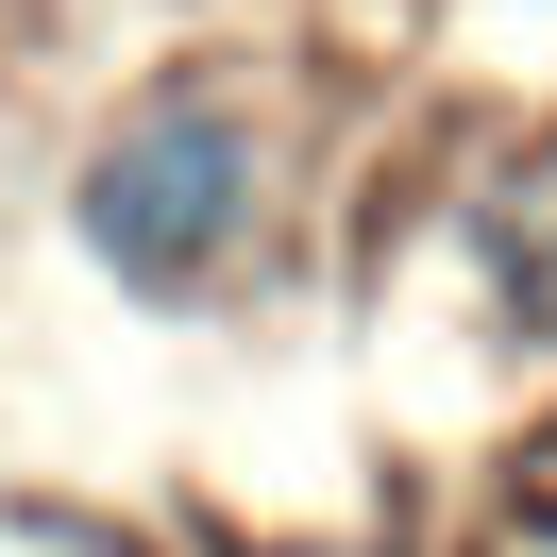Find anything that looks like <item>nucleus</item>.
<instances>
[{
  "label": "nucleus",
  "instance_id": "obj_1",
  "mask_svg": "<svg viewBox=\"0 0 557 557\" xmlns=\"http://www.w3.org/2000/svg\"><path fill=\"white\" fill-rule=\"evenodd\" d=\"M237 220H253V136L220 102H136L102 136V170H85V237L119 253L136 287H186L203 253H237Z\"/></svg>",
  "mask_w": 557,
  "mask_h": 557
}]
</instances>
